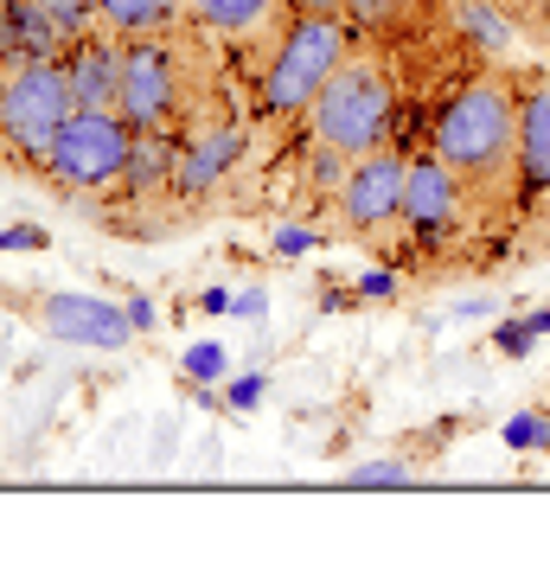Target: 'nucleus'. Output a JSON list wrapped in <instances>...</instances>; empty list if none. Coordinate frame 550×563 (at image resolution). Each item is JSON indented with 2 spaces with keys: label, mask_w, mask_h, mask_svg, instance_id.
<instances>
[{
  "label": "nucleus",
  "mask_w": 550,
  "mask_h": 563,
  "mask_svg": "<svg viewBox=\"0 0 550 563\" xmlns=\"http://www.w3.org/2000/svg\"><path fill=\"white\" fill-rule=\"evenodd\" d=\"M38 327L52 340H70V346L90 352H116L135 340L129 301H103V295H38Z\"/></svg>",
  "instance_id": "nucleus-10"
},
{
  "label": "nucleus",
  "mask_w": 550,
  "mask_h": 563,
  "mask_svg": "<svg viewBox=\"0 0 550 563\" xmlns=\"http://www.w3.org/2000/svg\"><path fill=\"white\" fill-rule=\"evenodd\" d=\"M193 308H199V314H231V288H206Z\"/></svg>",
  "instance_id": "nucleus-30"
},
{
  "label": "nucleus",
  "mask_w": 550,
  "mask_h": 563,
  "mask_svg": "<svg viewBox=\"0 0 550 563\" xmlns=\"http://www.w3.org/2000/svg\"><path fill=\"white\" fill-rule=\"evenodd\" d=\"M263 390H270V378H263V372H243V378H231L224 404H231V410H256V404H263Z\"/></svg>",
  "instance_id": "nucleus-25"
},
{
  "label": "nucleus",
  "mask_w": 550,
  "mask_h": 563,
  "mask_svg": "<svg viewBox=\"0 0 550 563\" xmlns=\"http://www.w3.org/2000/svg\"><path fill=\"white\" fill-rule=\"evenodd\" d=\"M518 20H525V26H531V33H538V38L550 45V0H531V7L518 13Z\"/></svg>",
  "instance_id": "nucleus-28"
},
{
  "label": "nucleus",
  "mask_w": 550,
  "mask_h": 563,
  "mask_svg": "<svg viewBox=\"0 0 550 563\" xmlns=\"http://www.w3.org/2000/svg\"><path fill=\"white\" fill-rule=\"evenodd\" d=\"M404 7H410V0H345L340 13H345L352 33H384V26L404 20Z\"/></svg>",
  "instance_id": "nucleus-18"
},
{
  "label": "nucleus",
  "mask_w": 550,
  "mask_h": 563,
  "mask_svg": "<svg viewBox=\"0 0 550 563\" xmlns=\"http://www.w3.org/2000/svg\"><path fill=\"white\" fill-rule=\"evenodd\" d=\"M129 320H135V333H147V327H154V301H147V295H129Z\"/></svg>",
  "instance_id": "nucleus-31"
},
{
  "label": "nucleus",
  "mask_w": 550,
  "mask_h": 563,
  "mask_svg": "<svg viewBox=\"0 0 550 563\" xmlns=\"http://www.w3.org/2000/svg\"><path fill=\"white\" fill-rule=\"evenodd\" d=\"M486 314H499V301H493V295H474V301H461L448 320H486Z\"/></svg>",
  "instance_id": "nucleus-29"
},
{
  "label": "nucleus",
  "mask_w": 550,
  "mask_h": 563,
  "mask_svg": "<svg viewBox=\"0 0 550 563\" xmlns=\"http://www.w3.org/2000/svg\"><path fill=\"white\" fill-rule=\"evenodd\" d=\"M359 52V33L345 26V13H308L288 7V20L270 33V58L256 77V109L275 122L308 115V103L327 90V77Z\"/></svg>",
  "instance_id": "nucleus-2"
},
{
  "label": "nucleus",
  "mask_w": 550,
  "mask_h": 563,
  "mask_svg": "<svg viewBox=\"0 0 550 563\" xmlns=\"http://www.w3.org/2000/svg\"><path fill=\"white\" fill-rule=\"evenodd\" d=\"M352 161H359V154L314 141V147H308V192H314V199H340V186H345V174H352Z\"/></svg>",
  "instance_id": "nucleus-17"
},
{
  "label": "nucleus",
  "mask_w": 550,
  "mask_h": 563,
  "mask_svg": "<svg viewBox=\"0 0 550 563\" xmlns=\"http://www.w3.org/2000/svg\"><path fill=\"white\" fill-rule=\"evenodd\" d=\"M295 7H308V13H340L345 0H295Z\"/></svg>",
  "instance_id": "nucleus-34"
},
{
  "label": "nucleus",
  "mask_w": 550,
  "mask_h": 563,
  "mask_svg": "<svg viewBox=\"0 0 550 563\" xmlns=\"http://www.w3.org/2000/svg\"><path fill=\"white\" fill-rule=\"evenodd\" d=\"M231 314H238L243 327H263V314H270V288H243V295H231Z\"/></svg>",
  "instance_id": "nucleus-26"
},
{
  "label": "nucleus",
  "mask_w": 550,
  "mask_h": 563,
  "mask_svg": "<svg viewBox=\"0 0 550 563\" xmlns=\"http://www.w3.org/2000/svg\"><path fill=\"white\" fill-rule=\"evenodd\" d=\"M525 327H531V333H538V340H544V333H550V301H538V308H531V314H525Z\"/></svg>",
  "instance_id": "nucleus-33"
},
{
  "label": "nucleus",
  "mask_w": 550,
  "mask_h": 563,
  "mask_svg": "<svg viewBox=\"0 0 550 563\" xmlns=\"http://www.w3.org/2000/svg\"><path fill=\"white\" fill-rule=\"evenodd\" d=\"M186 0H97V26H109L116 38H154L179 33Z\"/></svg>",
  "instance_id": "nucleus-15"
},
{
  "label": "nucleus",
  "mask_w": 550,
  "mask_h": 563,
  "mask_svg": "<svg viewBox=\"0 0 550 563\" xmlns=\"http://www.w3.org/2000/svg\"><path fill=\"white\" fill-rule=\"evenodd\" d=\"M397 288H404V282H397V269H365L352 295H359V301H397Z\"/></svg>",
  "instance_id": "nucleus-24"
},
{
  "label": "nucleus",
  "mask_w": 550,
  "mask_h": 563,
  "mask_svg": "<svg viewBox=\"0 0 550 563\" xmlns=\"http://www.w3.org/2000/svg\"><path fill=\"white\" fill-rule=\"evenodd\" d=\"M243 147H250V129H243V115H199V122H186L179 129V167H173V199H211L224 179L238 174Z\"/></svg>",
  "instance_id": "nucleus-9"
},
{
  "label": "nucleus",
  "mask_w": 550,
  "mask_h": 563,
  "mask_svg": "<svg viewBox=\"0 0 550 563\" xmlns=\"http://www.w3.org/2000/svg\"><path fill=\"white\" fill-rule=\"evenodd\" d=\"M499 7H506V13H525V7H531V0H499Z\"/></svg>",
  "instance_id": "nucleus-36"
},
{
  "label": "nucleus",
  "mask_w": 550,
  "mask_h": 563,
  "mask_svg": "<svg viewBox=\"0 0 550 563\" xmlns=\"http://www.w3.org/2000/svg\"><path fill=\"white\" fill-rule=\"evenodd\" d=\"M224 372H231V352L218 346V340H206V346L186 352V378H193V385H218Z\"/></svg>",
  "instance_id": "nucleus-20"
},
{
  "label": "nucleus",
  "mask_w": 550,
  "mask_h": 563,
  "mask_svg": "<svg viewBox=\"0 0 550 563\" xmlns=\"http://www.w3.org/2000/svg\"><path fill=\"white\" fill-rule=\"evenodd\" d=\"M0 250H45V231L38 224H7L0 231Z\"/></svg>",
  "instance_id": "nucleus-27"
},
{
  "label": "nucleus",
  "mask_w": 550,
  "mask_h": 563,
  "mask_svg": "<svg viewBox=\"0 0 550 563\" xmlns=\"http://www.w3.org/2000/svg\"><path fill=\"white\" fill-rule=\"evenodd\" d=\"M518 199L525 206L550 199V84H531V77L518 103Z\"/></svg>",
  "instance_id": "nucleus-12"
},
{
  "label": "nucleus",
  "mask_w": 550,
  "mask_h": 563,
  "mask_svg": "<svg viewBox=\"0 0 550 563\" xmlns=\"http://www.w3.org/2000/svg\"><path fill=\"white\" fill-rule=\"evenodd\" d=\"M70 77H65V58H7L0 70V147L7 161L20 167H38L52 154L58 129L70 122Z\"/></svg>",
  "instance_id": "nucleus-4"
},
{
  "label": "nucleus",
  "mask_w": 550,
  "mask_h": 563,
  "mask_svg": "<svg viewBox=\"0 0 550 563\" xmlns=\"http://www.w3.org/2000/svg\"><path fill=\"white\" fill-rule=\"evenodd\" d=\"M397 77L384 65L378 52H352L333 77H327V90L308 103V135L327 141V147H345V154H372L391 141L397 129Z\"/></svg>",
  "instance_id": "nucleus-3"
},
{
  "label": "nucleus",
  "mask_w": 550,
  "mask_h": 563,
  "mask_svg": "<svg viewBox=\"0 0 550 563\" xmlns=\"http://www.w3.org/2000/svg\"><path fill=\"white\" fill-rule=\"evenodd\" d=\"M0 70H7V58H0Z\"/></svg>",
  "instance_id": "nucleus-37"
},
{
  "label": "nucleus",
  "mask_w": 550,
  "mask_h": 563,
  "mask_svg": "<svg viewBox=\"0 0 550 563\" xmlns=\"http://www.w3.org/2000/svg\"><path fill=\"white\" fill-rule=\"evenodd\" d=\"M448 20L461 26V38H468L481 58H499V52L513 45V20H506L499 0H448Z\"/></svg>",
  "instance_id": "nucleus-16"
},
{
  "label": "nucleus",
  "mask_w": 550,
  "mask_h": 563,
  "mask_svg": "<svg viewBox=\"0 0 550 563\" xmlns=\"http://www.w3.org/2000/svg\"><path fill=\"white\" fill-rule=\"evenodd\" d=\"M474 206V186L448 167L442 154L429 147V154H410V179H404V231H410L416 244H448L454 231H461V218Z\"/></svg>",
  "instance_id": "nucleus-8"
},
{
  "label": "nucleus",
  "mask_w": 550,
  "mask_h": 563,
  "mask_svg": "<svg viewBox=\"0 0 550 563\" xmlns=\"http://www.w3.org/2000/svg\"><path fill=\"white\" fill-rule=\"evenodd\" d=\"M518 103H525V77L481 70L454 97H442L429 122V147L474 186V199H493L518 179Z\"/></svg>",
  "instance_id": "nucleus-1"
},
{
  "label": "nucleus",
  "mask_w": 550,
  "mask_h": 563,
  "mask_svg": "<svg viewBox=\"0 0 550 563\" xmlns=\"http://www.w3.org/2000/svg\"><path fill=\"white\" fill-rule=\"evenodd\" d=\"M538 455H550V410H544V422H538Z\"/></svg>",
  "instance_id": "nucleus-35"
},
{
  "label": "nucleus",
  "mask_w": 550,
  "mask_h": 563,
  "mask_svg": "<svg viewBox=\"0 0 550 563\" xmlns=\"http://www.w3.org/2000/svg\"><path fill=\"white\" fill-rule=\"evenodd\" d=\"M295 0H186V20L218 38H263L288 20Z\"/></svg>",
  "instance_id": "nucleus-13"
},
{
  "label": "nucleus",
  "mask_w": 550,
  "mask_h": 563,
  "mask_svg": "<svg viewBox=\"0 0 550 563\" xmlns=\"http://www.w3.org/2000/svg\"><path fill=\"white\" fill-rule=\"evenodd\" d=\"M186 397H193V410H206V417H211V410H224V397H218L211 385H193Z\"/></svg>",
  "instance_id": "nucleus-32"
},
{
  "label": "nucleus",
  "mask_w": 550,
  "mask_h": 563,
  "mask_svg": "<svg viewBox=\"0 0 550 563\" xmlns=\"http://www.w3.org/2000/svg\"><path fill=\"white\" fill-rule=\"evenodd\" d=\"M345 487H410V461H397V455L359 461V467L345 474Z\"/></svg>",
  "instance_id": "nucleus-19"
},
{
  "label": "nucleus",
  "mask_w": 550,
  "mask_h": 563,
  "mask_svg": "<svg viewBox=\"0 0 550 563\" xmlns=\"http://www.w3.org/2000/svg\"><path fill=\"white\" fill-rule=\"evenodd\" d=\"M122 45L109 26H90L84 38H70L65 52V77H70V97L77 109H116V90H122Z\"/></svg>",
  "instance_id": "nucleus-11"
},
{
  "label": "nucleus",
  "mask_w": 550,
  "mask_h": 563,
  "mask_svg": "<svg viewBox=\"0 0 550 563\" xmlns=\"http://www.w3.org/2000/svg\"><path fill=\"white\" fill-rule=\"evenodd\" d=\"M493 346L506 352V358H531V346H538V333H531L525 320H493Z\"/></svg>",
  "instance_id": "nucleus-21"
},
{
  "label": "nucleus",
  "mask_w": 550,
  "mask_h": 563,
  "mask_svg": "<svg viewBox=\"0 0 550 563\" xmlns=\"http://www.w3.org/2000/svg\"><path fill=\"white\" fill-rule=\"evenodd\" d=\"M135 154V122L122 109H70V122L58 129L52 154L38 161V174L58 192H103L122 179Z\"/></svg>",
  "instance_id": "nucleus-6"
},
{
  "label": "nucleus",
  "mask_w": 550,
  "mask_h": 563,
  "mask_svg": "<svg viewBox=\"0 0 550 563\" xmlns=\"http://www.w3.org/2000/svg\"><path fill=\"white\" fill-rule=\"evenodd\" d=\"M404 179H410V154L404 147H372L352 161V174L340 186V224L352 238H384L391 224H404Z\"/></svg>",
  "instance_id": "nucleus-7"
},
{
  "label": "nucleus",
  "mask_w": 550,
  "mask_h": 563,
  "mask_svg": "<svg viewBox=\"0 0 550 563\" xmlns=\"http://www.w3.org/2000/svg\"><path fill=\"white\" fill-rule=\"evenodd\" d=\"M173 167H179V129H135V154L122 167V192L129 199H147V192H167Z\"/></svg>",
  "instance_id": "nucleus-14"
},
{
  "label": "nucleus",
  "mask_w": 550,
  "mask_h": 563,
  "mask_svg": "<svg viewBox=\"0 0 550 563\" xmlns=\"http://www.w3.org/2000/svg\"><path fill=\"white\" fill-rule=\"evenodd\" d=\"M116 109L135 129H186L199 122V97H193V52L179 33L129 38L122 45V90Z\"/></svg>",
  "instance_id": "nucleus-5"
},
{
  "label": "nucleus",
  "mask_w": 550,
  "mask_h": 563,
  "mask_svg": "<svg viewBox=\"0 0 550 563\" xmlns=\"http://www.w3.org/2000/svg\"><path fill=\"white\" fill-rule=\"evenodd\" d=\"M275 256H308V250H320V231H308V224H282L270 238Z\"/></svg>",
  "instance_id": "nucleus-23"
},
{
  "label": "nucleus",
  "mask_w": 550,
  "mask_h": 563,
  "mask_svg": "<svg viewBox=\"0 0 550 563\" xmlns=\"http://www.w3.org/2000/svg\"><path fill=\"white\" fill-rule=\"evenodd\" d=\"M538 422H544V410H518L499 435H506V449L513 455H538Z\"/></svg>",
  "instance_id": "nucleus-22"
}]
</instances>
